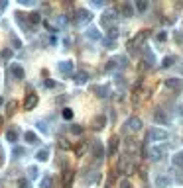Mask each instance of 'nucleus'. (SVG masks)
I'll return each instance as SVG.
<instances>
[{
    "instance_id": "nucleus-1",
    "label": "nucleus",
    "mask_w": 183,
    "mask_h": 188,
    "mask_svg": "<svg viewBox=\"0 0 183 188\" xmlns=\"http://www.w3.org/2000/svg\"><path fill=\"white\" fill-rule=\"evenodd\" d=\"M165 153H167V147H165L164 143H160V145H152V147H150L148 157L152 159V161H161Z\"/></svg>"
},
{
    "instance_id": "nucleus-2",
    "label": "nucleus",
    "mask_w": 183,
    "mask_h": 188,
    "mask_svg": "<svg viewBox=\"0 0 183 188\" xmlns=\"http://www.w3.org/2000/svg\"><path fill=\"white\" fill-rule=\"evenodd\" d=\"M167 139V131L160 127H152L148 131V141H165Z\"/></svg>"
},
{
    "instance_id": "nucleus-3",
    "label": "nucleus",
    "mask_w": 183,
    "mask_h": 188,
    "mask_svg": "<svg viewBox=\"0 0 183 188\" xmlns=\"http://www.w3.org/2000/svg\"><path fill=\"white\" fill-rule=\"evenodd\" d=\"M165 88L167 90H171V92H179V90L183 88V81L181 78H177V77H169V78H165Z\"/></svg>"
},
{
    "instance_id": "nucleus-4",
    "label": "nucleus",
    "mask_w": 183,
    "mask_h": 188,
    "mask_svg": "<svg viewBox=\"0 0 183 188\" xmlns=\"http://www.w3.org/2000/svg\"><path fill=\"white\" fill-rule=\"evenodd\" d=\"M57 69H59V73L63 74V77H73L75 63H73V61H61L59 65H57Z\"/></svg>"
},
{
    "instance_id": "nucleus-5",
    "label": "nucleus",
    "mask_w": 183,
    "mask_h": 188,
    "mask_svg": "<svg viewBox=\"0 0 183 188\" xmlns=\"http://www.w3.org/2000/svg\"><path fill=\"white\" fill-rule=\"evenodd\" d=\"M37 94L34 92H30V94H26V98H24V110H34V108L37 106Z\"/></svg>"
},
{
    "instance_id": "nucleus-6",
    "label": "nucleus",
    "mask_w": 183,
    "mask_h": 188,
    "mask_svg": "<svg viewBox=\"0 0 183 188\" xmlns=\"http://www.w3.org/2000/svg\"><path fill=\"white\" fill-rule=\"evenodd\" d=\"M171 186V178L165 176V174H160L156 176V188H169Z\"/></svg>"
},
{
    "instance_id": "nucleus-7",
    "label": "nucleus",
    "mask_w": 183,
    "mask_h": 188,
    "mask_svg": "<svg viewBox=\"0 0 183 188\" xmlns=\"http://www.w3.org/2000/svg\"><path fill=\"white\" fill-rule=\"evenodd\" d=\"M128 129H130V131H140V129H142V120L132 116V118L128 120Z\"/></svg>"
},
{
    "instance_id": "nucleus-8",
    "label": "nucleus",
    "mask_w": 183,
    "mask_h": 188,
    "mask_svg": "<svg viewBox=\"0 0 183 188\" xmlns=\"http://www.w3.org/2000/svg\"><path fill=\"white\" fill-rule=\"evenodd\" d=\"M148 39V30H144V31H140L138 35L132 39V45H136V47H140V45H144V41Z\"/></svg>"
},
{
    "instance_id": "nucleus-9",
    "label": "nucleus",
    "mask_w": 183,
    "mask_h": 188,
    "mask_svg": "<svg viewBox=\"0 0 183 188\" xmlns=\"http://www.w3.org/2000/svg\"><path fill=\"white\" fill-rule=\"evenodd\" d=\"M118 143H120L118 137H112V139H110V143H109V155L110 157H114L116 153H118Z\"/></svg>"
},
{
    "instance_id": "nucleus-10",
    "label": "nucleus",
    "mask_w": 183,
    "mask_h": 188,
    "mask_svg": "<svg viewBox=\"0 0 183 188\" xmlns=\"http://www.w3.org/2000/svg\"><path fill=\"white\" fill-rule=\"evenodd\" d=\"M120 14H122L124 18H132V16H134V8H132L128 2H124L122 6H120Z\"/></svg>"
},
{
    "instance_id": "nucleus-11",
    "label": "nucleus",
    "mask_w": 183,
    "mask_h": 188,
    "mask_svg": "<svg viewBox=\"0 0 183 188\" xmlns=\"http://www.w3.org/2000/svg\"><path fill=\"white\" fill-rule=\"evenodd\" d=\"M93 14L89 10H77V22H91Z\"/></svg>"
},
{
    "instance_id": "nucleus-12",
    "label": "nucleus",
    "mask_w": 183,
    "mask_h": 188,
    "mask_svg": "<svg viewBox=\"0 0 183 188\" xmlns=\"http://www.w3.org/2000/svg\"><path fill=\"white\" fill-rule=\"evenodd\" d=\"M154 120H156V122H160V124H169V118L161 110H156V112H154Z\"/></svg>"
},
{
    "instance_id": "nucleus-13",
    "label": "nucleus",
    "mask_w": 183,
    "mask_h": 188,
    "mask_svg": "<svg viewBox=\"0 0 183 188\" xmlns=\"http://www.w3.org/2000/svg\"><path fill=\"white\" fill-rule=\"evenodd\" d=\"M10 71H12V74H14V77L18 78V81H22V78H24V69H22L20 65H12V67H10Z\"/></svg>"
},
{
    "instance_id": "nucleus-14",
    "label": "nucleus",
    "mask_w": 183,
    "mask_h": 188,
    "mask_svg": "<svg viewBox=\"0 0 183 188\" xmlns=\"http://www.w3.org/2000/svg\"><path fill=\"white\" fill-rule=\"evenodd\" d=\"M114 18H116V12L114 10H106L105 16H102V24H112V22H114Z\"/></svg>"
},
{
    "instance_id": "nucleus-15",
    "label": "nucleus",
    "mask_w": 183,
    "mask_h": 188,
    "mask_svg": "<svg viewBox=\"0 0 183 188\" xmlns=\"http://www.w3.org/2000/svg\"><path fill=\"white\" fill-rule=\"evenodd\" d=\"M40 188H53V178L49 176V174H45L40 180Z\"/></svg>"
},
{
    "instance_id": "nucleus-16",
    "label": "nucleus",
    "mask_w": 183,
    "mask_h": 188,
    "mask_svg": "<svg viewBox=\"0 0 183 188\" xmlns=\"http://www.w3.org/2000/svg\"><path fill=\"white\" fill-rule=\"evenodd\" d=\"M93 125H95V129H102L106 125V118H105V116H97L95 122H93Z\"/></svg>"
},
{
    "instance_id": "nucleus-17",
    "label": "nucleus",
    "mask_w": 183,
    "mask_h": 188,
    "mask_svg": "<svg viewBox=\"0 0 183 188\" xmlns=\"http://www.w3.org/2000/svg\"><path fill=\"white\" fill-rule=\"evenodd\" d=\"M24 139H26V143H30V145L37 143V135L34 131H26V133H24Z\"/></svg>"
},
{
    "instance_id": "nucleus-18",
    "label": "nucleus",
    "mask_w": 183,
    "mask_h": 188,
    "mask_svg": "<svg viewBox=\"0 0 183 188\" xmlns=\"http://www.w3.org/2000/svg\"><path fill=\"white\" fill-rule=\"evenodd\" d=\"M85 35H87V37H91V39H95V41H98V39H101V33H98L97 28H91V30H87Z\"/></svg>"
},
{
    "instance_id": "nucleus-19",
    "label": "nucleus",
    "mask_w": 183,
    "mask_h": 188,
    "mask_svg": "<svg viewBox=\"0 0 183 188\" xmlns=\"http://www.w3.org/2000/svg\"><path fill=\"white\" fill-rule=\"evenodd\" d=\"M36 159H37V161H41V163L47 161V159H49V151H47V149H40V151L36 153Z\"/></svg>"
},
{
    "instance_id": "nucleus-20",
    "label": "nucleus",
    "mask_w": 183,
    "mask_h": 188,
    "mask_svg": "<svg viewBox=\"0 0 183 188\" xmlns=\"http://www.w3.org/2000/svg\"><path fill=\"white\" fill-rule=\"evenodd\" d=\"M71 180H73V170H65V174H63V188H69Z\"/></svg>"
},
{
    "instance_id": "nucleus-21",
    "label": "nucleus",
    "mask_w": 183,
    "mask_h": 188,
    "mask_svg": "<svg viewBox=\"0 0 183 188\" xmlns=\"http://www.w3.org/2000/svg\"><path fill=\"white\" fill-rule=\"evenodd\" d=\"M136 10H138L140 14H144V12L148 10V0H136Z\"/></svg>"
},
{
    "instance_id": "nucleus-22",
    "label": "nucleus",
    "mask_w": 183,
    "mask_h": 188,
    "mask_svg": "<svg viewBox=\"0 0 183 188\" xmlns=\"http://www.w3.org/2000/svg\"><path fill=\"white\" fill-rule=\"evenodd\" d=\"M6 139L10 141V143H16V141H18V131H16V129H8V131H6Z\"/></svg>"
},
{
    "instance_id": "nucleus-23",
    "label": "nucleus",
    "mask_w": 183,
    "mask_h": 188,
    "mask_svg": "<svg viewBox=\"0 0 183 188\" xmlns=\"http://www.w3.org/2000/svg\"><path fill=\"white\" fill-rule=\"evenodd\" d=\"M173 165H175L177 169H183V151L175 153V157H173Z\"/></svg>"
},
{
    "instance_id": "nucleus-24",
    "label": "nucleus",
    "mask_w": 183,
    "mask_h": 188,
    "mask_svg": "<svg viewBox=\"0 0 183 188\" xmlns=\"http://www.w3.org/2000/svg\"><path fill=\"white\" fill-rule=\"evenodd\" d=\"M28 20H30V24H32V26H37V24L41 22V16L37 14V12H32V14L28 16Z\"/></svg>"
},
{
    "instance_id": "nucleus-25",
    "label": "nucleus",
    "mask_w": 183,
    "mask_h": 188,
    "mask_svg": "<svg viewBox=\"0 0 183 188\" xmlns=\"http://www.w3.org/2000/svg\"><path fill=\"white\" fill-rule=\"evenodd\" d=\"M144 59H146L148 65H154V63H156V55H154V53H150L148 49H144Z\"/></svg>"
},
{
    "instance_id": "nucleus-26",
    "label": "nucleus",
    "mask_w": 183,
    "mask_h": 188,
    "mask_svg": "<svg viewBox=\"0 0 183 188\" xmlns=\"http://www.w3.org/2000/svg\"><path fill=\"white\" fill-rule=\"evenodd\" d=\"M85 151H87V143H79L77 147H75V155H77V157H83Z\"/></svg>"
},
{
    "instance_id": "nucleus-27",
    "label": "nucleus",
    "mask_w": 183,
    "mask_h": 188,
    "mask_svg": "<svg viewBox=\"0 0 183 188\" xmlns=\"http://www.w3.org/2000/svg\"><path fill=\"white\" fill-rule=\"evenodd\" d=\"M173 63H175V57H173V55H169V57H165V59H164L161 67H164V69H167V67H173Z\"/></svg>"
},
{
    "instance_id": "nucleus-28",
    "label": "nucleus",
    "mask_w": 183,
    "mask_h": 188,
    "mask_svg": "<svg viewBox=\"0 0 183 188\" xmlns=\"http://www.w3.org/2000/svg\"><path fill=\"white\" fill-rule=\"evenodd\" d=\"M87 78H89V77H87V73H85V71H81V73H77V74H75V81H77V82H81V84H83V82H87Z\"/></svg>"
},
{
    "instance_id": "nucleus-29",
    "label": "nucleus",
    "mask_w": 183,
    "mask_h": 188,
    "mask_svg": "<svg viewBox=\"0 0 183 188\" xmlns=\"http://www.w3.org/2000/svg\"><path fill=\"white\" fill-rule=\"evenodd\" d=\"M126 149L130 153H134L136 149H138V143H134V139H126Z\"/></svg>"
},
{
    "instance_id": "nucleus-30",
    "label": "nucleus",
    "mask_w": 183,
    "mask_h": 188,
    "mask_svg": "<svg viewBox=\"0 0 183 188\" xmlns=\"http://www.w3.org/2000/svg\"><path fill=\"white\" fill-rule=\"evenodd\" d=\"M93 153H95V157H97V159H101V157H102V145H101V143H95Z\"/></svg>"
},
{
    "instance_id": "nucleus-31",
    "label": "nucleus",
    "mask_w": 183,
    "mask_h": 188,
    "mask_svg": "<svg viewBox=\"0 0 183 188\" xmlns=\"http://www.w3.org/2000/svg\"><path fill=\"white\" fill-rule=\"evenodd\" d=\"M95 90L98 92V96H101V98H105V96H109V88H106V86H97Z\"/></svg>"
},
{
    "instance_id": "nucleus-32",
    "label": "nucleus",
    "mask_w": 183,
    "mask_h": 188,
    "mask_svg": "<svg viewBox=\"0 0 183 188\" xmlns=\"http://www.w3.org/2000/svg\"><path fill=\"white\" fill-rule=\"evenodd\" d=\"M116 37H118V30H116V28H114V26H112V28H110V30H109V39H112V41H114V39H116Z\"/></svg>"
},
{
    "instance_id": "nucleus-33",
    "label": "nucleus",
    "mask_w": 183,
    "mask_h": 188,
    "mask_svg": "<svg viewBox=\"0 0 183 188\" xmlns=\"http://www.w3.org/2000/svg\"><path fill=\"white\" fill-rule=\"evenodd\" d=\"M18 188H30V180H26V178H18Z\"/></svg>"
},
{
    "instance_id": "nucleus-34",
    "label": "nucleus",
    "mask_w": 183,
    "mask_h": 188,
    "mask_svg": "<svg viewBox=\"0 0 183 188\" xmlns=\"http://www.w3.org/2000/svg\"><path fill=\"white\" fill-rule=\"evenodd\" d=\"M63 118L65 120H71L73 118V110H71V108H63Z\"/></svg>"
},
{
    "instance_id": "nucleus-35",
    "label": "nucleus",
    "mask_w": 183,
    "mask_h": 188,
    "mask_svg": "<svg viewBox=\"0 0 183 188\" xmlns=\"http://www.w3.org/2000/svg\"><path fill=\"white\" fill-rule=\"evenodd\" d=\"M71 133H75V135H81V133H83V127H81V125H71Z\"/></svg>"
},
{
    "instance_id": "nucleus-36",
    "label": "nucleus",
    "mask_w": 183,
    "mask_h": 188,
    "mask_svg": "<svg viewBox=\"0 0 183 188\" xmlns=\"http://www.w3.org/2000/svg\"><path fill=\"white\" fill-rule=\"evenodd\" d=\"M59 147L61 149H71V143L67 139H59Z\"/></svg>"
},
{
    "instance_id": "nucleus-37",
    "label": "nucleus",
    "mask_w": 183,
    "mask_h": 188,
    "mask_svg": "<svg viewBox=\"0 0 183 188\" xmlns=\"http://www.w3.org/2000/svg\"><path fill=\"white\" fill-rule=\"evenodd\" d=\"M156 39H157V41H165V39H167V31H160V33L156 35Z\"/></svg>"
},
{
    "instance_id": "nucleus-38",
    "label": "nucleus",
    "mask_w": 183,
    "mask_h": 188,
    "mask_svg": "<svg viewBox=\"0 0 183 188\" xmlns=\"http://www.w3.org/2000/svg\"><path fill=\"white\" fill-rule=\"evenodd\" d=\"M14 108H16V102H14V100L6 104V110H8V114H12V112H14Z\"/></svg>"
},
{
    "instance_id": "nucleus-39",
    "label": "nucleus",
    "mask_w": 183,
    "mask_h": 188,
    "mask_svg": "<svg viewBox=\"0 0 183 188\" xmlns=\"http://www.w3.org/2000/svg\"><path fill=\"white\" fill-rule=\"evenodd\" d=\"M114 67H116V61H114V59H112V61H109V63H106V67H105V71H112V69H114Z\"/></svg>"
},
{
    "instance_id": "nucleus-40",
    "label": "nucleus",
    "mask_w": 183,
    "mask_h": 188,
    "mask_svg": "<svg viewBox=\"0 0 183 188\" xmlns=\"http://www.w3.org/2000/svg\"><path fill=\"white\" fill-rule=\"evenodd\" d=\"M20 155H24V149L22 147H16L14 149V157H20Z\"/></svg>"
},
{
    "instance_id": "nucleus-41",
    "label": "nucleus",
    "mask_w": 183,
    "mask_h": 188,
    "mask_svg": "<svg viewBox=\"0 0 183 188\" xmlns=\"http://www.w3.org/2000/svg\"><path fill=\"white\" fill-rule=\"evenodd\" d=\"M120 188H130V182H128L126 178H122V180H120Z\"/></svg>"
},
{
    "instance_id": "nucleus-42",
    "label": "nucleus",
    "mask_w": 183,
    "mask_h": 188,
    "mask_svg": "<svg viewBox=\"0 0 183 188\" xmlns=\"http://www.w3.org/2000/svg\"><path fill=\"white\" fill-rule=\"evenodd\" d=\"M105 45H106V49H114V41H112V39H106Z\"/></svg>"
},
{
    "instance_id": "nucleus-43",
    "label": "nucleus",
    "mask_w": 183,
    "mask_h": 188,
    "mask_svg": "<svg viewBox=\"0 0 183 188\" xmlns=\"http://www.w3.org/2000/svg\"><path fill=\"white\" fill-rule=\"evenodd\" d=\"M20 4H22V6H32V4H34V0H18Z\"/></svg>"
},
{
    "instance_id": "nucleus-44",
    "label": "nucleus",
    "mask_w": 183,
    "mask_h": 188,
    "mask_svg": "<svg viewBox=\"0 0 183 188\" xmlns=\"http://www.w3.org/2000/svg\"><path fill=\"white\" fill-rule=\"evenodd\" d=\"M12 43H14V47L18 49V47H22V43H20V39L18 37H12Z\"/></svg>"
},
{
    "instance_id": "nucleus-45",
    "label": "nucleus",
    "mask_w": 183,
    "mask_h": 188,
    "mask_svg": "<svg viewBox=\"0 0 183 188\" xmlns=\"http://www.w3.org/2000/svg\"><path fill=\"white\" fill-rule=\"evenodd\" d=\"M37 127H40V129H41V131H43V133H47V127H45V125L41 124V122H37Z\"/></svg>"
},
{
    "instance_id": "nucleus-46",
    "label": "nucleus",
    "mask_w": 183,
    "mask_h": 188,
    "mask_svg": "<svg viewBox=\"0 0 183 188\" xmlns=\"http://www.w3.org/2000/svg\"><path fill=\"white\" fill-rule=\"evenodd\" d=\"M30 174H32V176H37V169H36V167H30Z\"/></svg>"
},
{
    "instance_id": "nucleus-47",
    "label": "nucleus",
    "mask_w": 183,
    "mask_h": 188,
    "mask_svg": "<svg viewBox=\"0 0 183 188\" xmlns=\"http://www.w3.org/2000/svg\"><path fill=\"white\" fill-rule=\"evenodd\" d=\"M93 2V6H102V0H91Z\"/></svg>"
},
{
    "instance_id": "nucleus-48",
    "label": "nucleus",
    "mask_w": 183,
    "mask_h": 188,
    "mask_svg": "<svg viewBox=\"0 0 183 188\" xmlns=\"http://www.w3.org/2000/svg\"><path fill=\"white\" fill-rule=\"evenodd\" d=\"M2 122H4V118H2V116H0V125H2Z\"/></svg>"
}]
</instances>
